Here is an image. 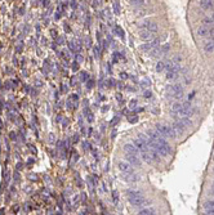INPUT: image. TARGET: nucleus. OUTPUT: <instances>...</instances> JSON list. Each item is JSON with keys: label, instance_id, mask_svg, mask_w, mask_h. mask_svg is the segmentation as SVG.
I'll list each match as a JSON object with an SVG mask.
<instances>
[{"label": "nucleus", "instance_id": "obj_26", "mask_svg": "<svg viewBox=\"0 0 214 215\" xmlns=\"http://www.w3.org/2000/svg\"><path fill=\"white\" fill-rule=\"evenodd\" d=\"M112 197H114V201H117L119 200V193L116 191H114L112 192Z\"/></svg>", "mask_w": 214, "mask_h": 215}, {"label": "nucleus", "instance_id": "obj_21", "mask_svg": "<svg viewBox=\"0 0 214 215\" xmlns=\"http://www.w3.org/2000/svg\"><path fill=\"white\" fill-rule=\"evenodd\" d=\"M181 121L183 122V125L186 126V128H190L191 125H192V121L188 119V117H183V119H181Z\"/></svg>", "mask_w": 214, "mask_h": 215}, {"label": "nucleus", "instance_id": "obj_9", "mask_svg": "<svg viewBox=\"0 0 214 215\" xmlns=\"http://www.w3.org/2000/svg\"><path fill=\"white\" fill-rule=\"evenodd\" d=\"M197 36H201V38H205V36L208 35H210L212 34V28L209 26H205V24H203V26H200L197 28V31H196Z\"/></svg>", "mask_w": 214, "mask_h": 215}, {"label": "nucleus", "instance_id": "obj_12", "mask_svg": "<svg viewBox=\"0 0 214 215\" xmlns=\"http://www.w3.org/2000/svg\"><path fill=\"white\" fill-rule=\"evenodd\" d=\"M127 161L130 164V165H134V166H139L141 165V160L138 158L137 156H133V155H127Z\"/></svg>", "mask_w": 214, "mask_h": 215}, {"label": "nucleus", "instance_id": "obj_7", "mask_svg": "<svg viewBox=\"0 0 214 215\" xmlns=\"http://www.w3.org/2000/svg\"><path fill=\"white\" fill-rule=\"evenodd\" d=\"M173 130H174V133H175V135H182V134H183L185 133V130H186V126L183 125V122H182L181 120H178V121H175L174 122V124H173Z\"/></svg>", "mask_w": 214, "mask_h": 215}, {"label": "nucleus", "instance_id": "obj_10", "mask_svg": "<svg viewBox=\"0 0 214 215\" xmlns=\"http://www.w3.org/2000/svg\"><path fill=\"white\" fill-rule=\"evenodd\" d=\"M124 151L127 152V155H133V156H137V155H138V150L136 148L133 144H129V143L124 146Z\"/></svg>", "mask_w": 214, "mask_h": 215}, {"label": "nucleus", "instance_id": "obj_24", "mask_svg": "<svg viewBox=\"0 0 214 215\" xmlns=\"http://www.w3.org/2000/svg\"><path fill=\"white\" fill-rule=\"evenodd\" d=\"M114 9H115V13H119V10H120V5H119L117 2H114Z\"/></svg>", "mask_w": 214, "mask_h": 215}, {"label": "nucleus", "instance_id": "obj_2", "mask_svg": "<svg viewBox=\"0 0 214 215\" xmlns=\"http://www.w3.org/2000/svg\"><path fill=\"white\" fill-rule=\"evenodd\" d=\"M156 133L159 134V135L161 137H165V138H177V135H175V133L173 130L172 126L169 125H164V124H157L156 125Z\"/></svg>", "mask_w": 214, "mask_h": 215}, {"label": "nucleus", "instance_id": "obj_6", "mask_svg": "<svg viewBox=\"0 0 214 215\" xmlns=\"http://www.w3.org/2000/svg\"><path fill=\"white\" fill-rule=\"evenodd\" d=\"M179 71H181V65H174L173 67L168 70V73H166V79L168 80H174L179 75Z\"/></svg>", "mask_w": 214, "mask_h": 215}, {"label": "nucleus", "instance_id": "obj_3", "mask_svg": "<svg viewBox=\"0 0 214 215\" xmlns=\"http://www.w3.org/2000/svg\"><path fill=\"white\" fill-rule=\"evenodd\" d=\"M166 93L170 97L182 98V95H183V88H182V85H179V84L169 85V87L166 88Z\"/></svg>", "mask_w": 214, "mask_h": 215}, {"label": "nucleus", "instance_id": "obj_1", "mask_svg": "<svg viewBox=\"0 0 214 215\" xmlns=\"http://www.w3.org/2000/svg\"><path fill=\"white\" fill-rule=\"evenodd\" d=\"M127 196H128V198H129V202H130L132 205H134V206L148 205V202L144 200L142 193L138 192V191H134V189H128V191H127Z\"/></svg>", "mask_w": 214, "mask_h": 215}, {"label": "nucleus", "instance_id": "obj_5", "mask_svg": "<svg viewBox=\"0 0 214 215\" xmlns=\"http://www.w3.org/2000/svg\"><path fill=\"white\" fill-rule=\"evenodd\" d=\"M117 168H119V170H120L121 173H124L125 175H132V174H134L133 168H132V165H130L129 162L119 161V162H117Z\"/></svg>", "mask_w": 214, "mask_h": 215}, {"label": "nucleus", "instance_id": "obj_11", "mask_svg": "<svg viewBox=\"0 0 214 215\" xmlns=\"http://www.w3.org/2000/svg\"><path fill=\"white\" fill-rule=\"evenodd\" d=\"M133 146L136 147V148H137L138 151H142V152H146V151H147V150H146V143H144V142H142V140H141L139 138L134 139V142H133Z\"/></svg>", "mask_w": 214, "mask_h": 215}, {"label": "nucleus", "instance_id": "obj_27", "mask_svg": "<svg viewBox=\"0 0 214 215\" xmlns=\"http://www.w3.org/2000/svg\"><path fill=\"white\" fill-rule=\"evenodd\" d=\"M132 4H133V5H142L144 2H142V0H139V2H130Z\"/></svg>", "mask_w": 214, "mask_h": 215}, {"label": "nucleus", "instance_id": "obj_15", "mask_svg": "<svg viewBox=\"0 0 214 215\" xmlns=\"http://www.w3.org/2000/svg\"><path fill=\"white\" fill-rule=\"evenodd\" d=\"M181 111H182V103H179V102H175L173 106H172V112L173 113H181Z\"/></svg>", "mask_w": 214, "mask_h": 215}, {"label": "nucleus", "instance_id": "obj_14", "mask_svg": "<svg viewBox=\"0 0 214 215\" xmlns=\"http://www.w3.org/2000/svg\"><path fill=\"white\" fill-rule=\"evenodd\" d=\"M213 3H214V2H210V0H203V2H199L200 7L204 8V9H210L213 5H214Z\"/></svg>", "mask_w": 214, "mask_h": 215}, {"label": "nucleus", "instance_id": "obj_22", "mask_svg": "<svg viewBox=\"0 0 214 215\" xmlns=\"http://www.w3.org/2000/svg\"><path fill=\"white\" fill-rule=\"evenodd\" d=\"M204 207H205V209H212V207H214V200L206 201L205 204H204Z\"/></svg>", "mask_w": 214, "mask_h": 215}, {"label": "nucleus", "instance_id": "obj_16", "mask_svg": "<svg viewBox=\"0 0 214 215\" xmlns=\"http://www.w3.org/2000/svg\"><path fill=\"white\" fill-rule=\"evenodd\" d=\"M139 38L142 40H150V39H152V32H150V31H141L139 32Z\"/></svg>", "mask_w": 214, "mask_h": 215}, {"label": "nucleus", "instance_id": "obj_19", "mask_svg": "<svg viewBox=\"0 0 214 215\" xmlns=\"http://www.w3.org/2000/svg\"><path fill=\"white\" fill-rule=\"evenodd\" d=\"M164 69H165V62H164V61H160V62L156 65V71L157 72H161Z\"/></svg>", "mask_w": 214, "mask_h": 215}, {"label": "nucleus", "instance_id": "obj_20", "mask_svg": "<svg viewBox=\"0 0 214 215\" xmlns=\"http://www.w3.org/2000/svg\"><path fill=\"white\" fill-rule=\"evenodd\" d=\"M204 49H205V52H208V53H209V52H213V50H214V41L208 43Z\"/></svg>", "mask_w": 214, "mask_h": 215}, {"label": "nucleus", "instance_id": "obj_29", "mask_svg": "<svg viewBox=\"0 0 214 215\" xmlns=\"http://www.w3.org/2000/svg\"><path fill=\"white\" fill-rule=\"evenodd\" d=\"M212 193L214 195V184H213V188H212Z\"/></svg>", "mask_w": 214, "mask_h": 215}, {"label": "nucleus", "instance_id": "obj_30", "mask_svg": "<svg viewBox=\"0 0 214 215\" xmlns=\"http://www.w3.org/2000/svg\"><path fill=\"white\" fill-rule=\"evenodd\" d=\"M212 18H213V21H214V13H213V16H212Z\"/></svg>", "mask_w": 214, "mask_h": 215}, {"label": "nucleus", "instance_id": "obj_23", "mask_svg": "<svg viewBox=\"0 0 214 215\" xmlns=\"http://www.w3.org/2000/svg\"><path fill=\"white\" fill-rule=\"evenodd\" d=\"M204 23H205V26H208V24H212V23H214V21H213V18L212 17H206V18H204Z\"/></svg>", "mask_w": 214, "mask_h": 215}, {"label": "nucleus", "instance_id": "obj_4", "mask_svg": "<svg viewBox=\"0 0 214 215\" xmlns=\"http://www.w3.org/2000/svg\"><path fill=\"white\" fill-rule=\"evenodd\" d=\"M138 27H139L141 30H143V31H150V32H152V34L159 30V27H157V23L152 22V21H143L142 23L138 24Z\"/></svg>", "mask_w": 214, "mask_h": 215}, {"label": "nucleus", "instance_id": "obj_17", "mask_svg": "<svg viewBox=\"0 0 214 215\" xmlns=\"http://www.w3.org/2000/svg\"><path fill=\"white\" fill-rule=\"evenodd\" d=\"M142 158H143V161H146V162H151V161H152V156H151L150 151L142 152Z\"/></svg>", "mask_w": 214, "mask_h": 215}, {"label": "nucleus", "instance_id": "obj_28", "mask_svg": "<svg viewBox=\"0 0 214 215\" xmlns=\"http://www.w3.org/2000/svg\"><path fill=\"white\" fill-rule=\"evenodd\" d=\"M136 104H137V101L136 99H133L130 102V107H136Z\"/></svg>", "mask_w": 214, "mask_h": 215}, {"label": "nucleus", "instance_id": "obj_18", "mask_svg": "<svg viewBox=\"0 0 214 215\" xmlns=\"http://www.w3.org/2000/svg\"><path fill=\"white\" fill-rule=\"evenodd\" d=\"M169 50H170V44H169V43H166V44H164V45L160 48V53H162V54L168 53Z\"/></svg>", "mask_w": 214, "mask_h": 215}, {"label": "nucleus", "instance_id": "obj_8", "mask_svg": "<svg viewBox=\"0 0 214 215\" xmlns=\"http://www.w3.org/2000/svg\"><path fill=\"white\" fill-rule=\"evenodd\" d=\"M159 43H160L159 39H154V40L146 43V44H143V45L141 46V49H142V50H144V52H152V49L156 48V45L159 44Z\"/></svg>", "mask_w": 214, "mask_h": 215}, {"label": "nucleus", "instance_id": "obj_13", "mask_svg": "<svg viewBox=\"0 0 214 215\" xmlns=\"http://www.w3.org/2000/svg\"><path fill=\"white\" fill-rule=\"evenodd\" d=\"M137 215H156V210L154 207H147V209H142Z\"/></svg>", "mask_w": 214, "mask_h": 215}, {"label": "nucleus", "instance_id": "obj_25", "mask_svg": "<svg viewBox=\"0 0 214 215\" xmlns=\"http://www.w3.org/2000/svg\"><path fill=\"white\" fill-rule=\"evenodd\" d=\"M144 98H151V97H152V93H151V91L150 90H147V91H144Z\"/></svg>", "mask_w": 214, "mask_h": 215}]
</instances>
